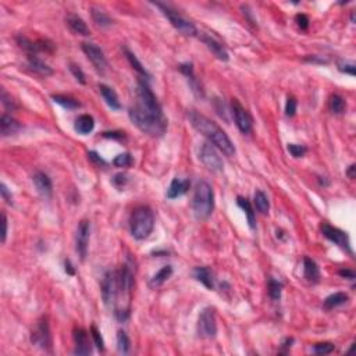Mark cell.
<instances>
[{
  "mask_svg": "<svg viewBox=\"0 0 356 356\" xmlns=\"http://www.w3.org/2000/svg\"><path fill=\"white\" fill-rule=\"evenodd\" d=\"M188 119L191 121L192 127L200 132L203 137L209 139V142L216 146L218 150H221L226 156L231 157L235 155V146L233 141L227 135L224 131L218 127L214 121H212L206 116L198 113L195 110H191L188 113Z\"/></svg>",
  "mask_w": 356,
  "mask_h": 356,
  "instance_id": "1",
  "label": "cell"
},
{
  "mask_svg": "<svg viewBox=\"0 0 356 356\" xmlns=\"http://www.w3.org/2000/svg\"><path fill=\"white\" fill-rule=\"evenodd\" d=\"M128 116L130 120L135 127H138L139 130L145 134H148L150 137H163L167 131V119L165 117H159L156 114H152L143 110L142 107H139L138 104L130 107L128 110Z\"/></svg>",
  "mask_w": 356,
  "mask_h": 356,
  "instance_id": "2",
  "label": "cell"
},
{
  "mask_svg": "<svg viewBox=\"0 0 356 356\" xmlns=\"http://www.w3.org/2000/svg\"><path fill=\"white\" fill-rule=\"evenodd\" d=\"M214 209V192L212 185L200 181L195 188L192 198V210L198 220H208Z\"/></svg>",
  "mask_w": 356,
  "mask_h": 356,
  "instance_id": "3",
  "label": "cell"
},
{
  "mask_svg": "<svg viewBox=\"0 0 356 356\" xmlns=\"http://www.w3.org/2000/svg\"><path fill=\"white\" fill-rule=\"evenodd\" d=\"M155 228V216L149 206L134 209L130 218V230L132 237L138 241L146 239Z\"/></svg>",
  "mask_w": 356,
  "mask_h": 356,
  "instance_id": "4",
  "label": "cell"
},
{
  "mask_svg": "<svg viewBox=\"0 0 356 356\" xmlns=\"http://www.w3.org/2000/svg\"><path fill=\"white\" fill-rule=\"evenodd\" d=\"M155 4H156L159 9L162 10L163 16L170 21V24L177 31H180L181 34L187 35V36H195V35L198 34V29H196V26L193 25V23H191L190 20H187L184 16H181L177 10H174L168 4L160 3V1H157Z\"/></svg>",
  "mask_w": 356,
  "mask_h": 356,
  "instance_id": "5",
  "label": "cell"
},
{
  "mask_svg": "<svg viewBox=\"0 0 356 356\" xmlns=\"http://www.w3.org/2000/svg\"><path fill=\"white\" fill-rule=\"evenodd\" d=\"M31 342L35 347L41 348L42 351L50 352L52 351V334H50V327L46 317H41L36 324L35 329L31 334Z\"/></svg>",
  "mask_w": 356,
  "mask_h": 356,
  "instance_id": "6",
  "label": "cell"
},
{
  "mask_svg": "<svg viewBox=\"0 0 356 356\" xmlns=\"http://www.w3.org/2000/svg\"><path fill=\"white\" fill-rule=\"evenodd\" d=\"M120 291V281H119V271L109 270L102 280V298L107 306L116 305Z\"/></svg>",
  "mask_w": 356,
  "mask_h": 356,
  "instance_id": "7",
  "label": "cell"
},
{
  "mask_svg": "<svg viewBox=\"0 0 356 356\" xmlns=\"http://www.w3.org/2000/svg\"><path fill=\"white\" fill-rule=\"evenodd\" d=\"M198 332L202 338L212 339L217 334V320L216 310L213 308H205L199 314L198 320Z\"/></svg>",
  "mask_w": 356,
  "mask_h": 356,
  "instance_id": "8",
  "label": "cell"
},
{
  "mask_svg": "<svg viewBox=\"0 0 356 356\" xmlns=\"http://www.w3.org/2000/svg\"><path fill=\"white\" fill-rule=\"evenodd\" d=\"M199 160L203 163V166L210 170V171H221L224 163H223V159L218 155L217 149L216 146H213L210 142H205L199 149Z\"/></svg>",
  "mask_w": 356,
  "mask_h": 356,
  "instance_id": "9",
  "label": "cell"
},
{
  "mask_svg": "<svg viewBox=\"0 0 356 356\" xmlns=\"http://www.w3.org/2000/svg\"><path fill=\"white\" fill-rule=\"evenodd\" d=\"M322 233L329 241L334 242L335 245H338L341 249L347 251L349 255H354L352 246H351V239H349L348 233L342 231V230H339L337 227H332L331 224H329V223H323Z\"/></svg>",
  "mask_w": 356,
  "mask_h": 356,
  "instance_id": "10",
  "label": "cell"
},
{
  "mask_svg": "<svg viewBox=\"0 0 356 356\" xmlns=\"http://www.w3.org/2000/svg\"><path fill=\"white\" fill-rule=\"evenodd\" d=\"M81 47H82V52L87 54L88 60L91 61L92 66L95 67L96 71L100 72V74H104L109 64H107L103 50L97 45L91 44V42H84Z\"/></svg>",
  "mask_w": 356,
  "mask_h": 356,
  "instance_id": "11",
  "label": "cell"
},
{
  "mask_svg": "<svg viewBox=\"0 0 356 356\" xmlns=\"http://www.w3.org/2000/svg\"><path fill=\"white\" fill-rule=\"evenodd\" d=\"M231 112H233V117H234V121L238 127V130L241 131L242 134H249L252 131L253 125L252 117L237 99H233V102H231Z\"/></svg>",
  "mask_w": 356,
  "mask_h": 356,
  "instance_id": "12",
  "label": "cell"
},
{
  "mask_svg": "<svg viewBox=\"0 0 356 356\" xmlns=\"http://www.w3.org/2000/svg\"><path fill=\"white\" fill-rule=\"evenodd\" d=\"M91 237V223L88 220H81L78 223L77 234H75V249L81 261H85L88 255V245Z\"/></svg>",
  "mask_w": 356,
  "mask_h": 356,
  "instance_id": "13",
  "label": "cell"
},
{
  "mask_svg": "<svg viewBox=\"0 0 356 356\" xmlns=\"http://www.w3.org/2000/svg\"><path fill=\"white\" fill-rule=\"evenodd\" d=\"M72 337H74V344H75V348H74L75 355L87 356L92 354V344L89 341V335L87 331L81 327H77V329H74Z\"/></svg>",
  "mask_w": 356,
  "mask_h": 356,
  "instance_id": "14",
  "label": "cell"
},
{
  "mask_svg": "<svg viewBox=\"0 0 356 356\" xmlns=\"http://www.w3.org/2000/svg\"><path fill=\"white\" fill-rule=\"evenodd\" d=\"M32 181H34L35 188L38 193L45 198V199H49L53 193V184L52 180L49 178V175L44 171H36L32 177Z\"/></svg>",
  "mask_w": 356,
  "mask_h": 356,
  "instance_id": "15",
  "label": "cell"
},
{
  "mask_svg": "<svg viewBox=\"0 0 356 356\" xmlns=\"http://www.w3.org/2000/svg\"><path fill=\"white\" fill-rule=\"evenodd\" d=\"M200 39H202L203 44L206 45V47H208L209 50L217 57L218 60L228 61L230 56H228V52H227V49L224 47V45L220 44L217 39H214V38L210 36V35H202Z\"/></svg>",
  "mask_w": 356,
  "mask_h": 356,
  "instance_id": "16",
  "label": "cell"
},
{
  "mask_svg": "<svg viewBox=\"0 0 356 356\" xmlns=\"http://www.w3.org/2000/svg\"><path fill=\"white\" fill-rule=\"evenodd\" d=\"M23 128L21 122L17 121L16 119H13L9 114H3L0 117V131L3 137H10L17 134L18 131Z\"/></svg>",
  "mask_w": 356,
  "mask_h": 356,
  "instance_id": "17",
  "label": "cell"
},
{
  "mask_svg": "<svg viewBox=\"0 0 356 356\" xmlns=\"http://www.w3.org/2000/svg\"><path fill=\"white\" fill-rule=\"evenodd\" d=\"M191 187V181L190 180H180V178H174L168 190H167V198L168 199H175L178 196H181L184 193H187Z\"/></svg>",
  "mask_w": 356,
  "mask_h": 356,
  "instance_id": "18",
  "label": "cell"
},
{
  "mask_svg": "<svg viewBox=\"0 0 356 356\" xmlns=\"http://www.w3.org/2000/svg\"><path fill=\"white\" fill-rule=\"evenodd\" d=\"M99 92H100V95L104 99V102H106V104L110 109H113V110H120L121 109V103L119 100V95L116 94V91H114L113 88H110L109 85H106V84H99Z\"/></svg>",
  "mask_w": 356,
  "mask_h": 356,
  "instance_id": "19",
  "label": "cell"
},
{
  "mask_svg": "<svg viewBox=\"0 0 356 356\" xmlns=\"http://www.w3.org/2000/svg\"><path fill=\"white\" fill-rule=\"evenodd\" d=\"M66 23H67L69 28L74 34L82 35V36H89L91 35V31L88 28L87 23L77 14H69L66 17Z\"/></svg>",
  "mask_w": 356,
  "mask_h": 356,
  "instance_id": "20",
  "label": "cell"
},
{
  "mask_svg": "<svg viewBox=\"0 0 356 356\" xmlns=\"http://www.w3.org/2000/svg\"><path fill=\"white\" fill-rule=\"evenodd\" d=\"M304 276L312 284H317L320 281V269L317 263L310 258L304 259Z\"/></svg>",
  "mask_w": 356,
  "mask_h": 356,
  "instance_id": "21",
  "label": "cell"
},
{
  "mask_svg": "<svg viewBox=\"0 0 356 356\" xmlns=\"http://www.w3.org/2000/svg\"><path fill=\"white\" fill-rule=\"evenodd\" d=\"M95 128V120L89 114H81L74 122V130L78 132L79 135H88Z\"/></svg>",
  "mask_w": 356,
  "mask_h": 356,
  "instance_id": "22",
  "label": "cell"
},
{
  "mask_svg": "<svg viewBox=\"0 0 356 356\" xmlns=\"http://www.w3.org/2000/svg\"><path fill=\"white\" fill-rule=\"evenodd\" d=\"M28 67L42 77H49L53 74V70L38 56H28Z\"/></svg>",
  "mask_w": 356,
  "mask_h": 356,
  "instance_id": "23",
  "label": "cell"
},
{
  "mask_svg": "<svg viewBox=\"0 0 356 356\" xmlns=\"http://www.w3.org/2000/svg\"><path fill=\"white\" fill-rule=\"evenodd\" d=\"M193 277L196 278L199 283H202L208 289L214 288V276H213V271L209 267H195Z\"/></svg>",
  "mask_w": 356,
  "mask_h": 356,
  "instance_id": "24",
  "label": "cell"
},
{
  "mask_svg": "<svg viewBox=\"0 0 356 356\" xmlns=\"http://www.w3.org/2000/svg\"><path fill=\"white\" fill-rule=\"evenodd\" d=\"M16 41H17L18 46H20L28 56H36L38 53L41 52V47H39L38 41L34 42V41H31L29 38H26L25 35L23 34L17 35V36H16Z\"/></svg>",
  "mask_w": 356,
  "mask_h": 356,
  "instance_id": "25",
  "label": "cell"
},
{
  "mask_svg": "<svg viewBox=\"0 0 356 356\" xmlns=\"http://www.w3.org/2000/svg\"><path fill=\"white\" fill-rule=\"evenodd\" d=\"M237 203L245 212L246 218H248V224L251 227V230H255L256 228V214H255V209H253L252 203L246 199V198H243V196H238L237 198Z\"/></svg>",
  "mask_w": 356,
  "mask_h": 356,
  "instance_id": "26",
  "label": "cell"
},
{
  "mask_svg": "<svg viewBox=\"0 0 356 356\" xmlns=\"http://www.w3.org/2000/svg\"><path fill=\"white\" fill-rule=\"evenodd\" d=\"M171 274H173V267H171L170 264H167L165 267H162V269L159 270L156 274L152 277V280H150V287H160L162 284H165L166 281L171 277Z\"/></svg>",
  "mask_w": 356,
  "mask_h": 356,
  "instance_id": "27",
  "label": "cell"
},
{
  "mask_svg": "<svg viewBox=\"0 0 356 356\" xmlns=\"http://www.w3.org/2000/svg\"><path fill=\"white\" fill-rule=\"evenodd\" d=\"M349 299V296L345 292H335V294H331L330 296H327L324 299V308L326 309H334L337 306L341 305H345Z\"/></svg>",
  "mask_w": 356,
  "mask_h": 356,
  "instance_id": "28",
  "label": "cell"
},
{
  "mask_svg": "<svg viewBox=\"0 0 356 356\" xmlns=\"http://www.w3.org/2000/svg\"><path fill=\"white\" fill-rule=\"evenodd\" d=\"M329 109L332 114H342L347 110V102L341 95H331L329 100Z\"/></svg>",
  "mask_w": 356,
  "mask_h": 356,
  "instance_id": "29",
  "label": "cell"
},
{
  "mask_svg": "<svg viewBox=\"0 0 356 356\" xmlns=\"http://www.w3.org/2000/svg\"><path fill=\"white\" fill-rule=\"evenodd\" d=\"M91 16H92V20L96 23V25L109 26L113 24V20L107 16V13L103 10L97 9V7H91Z\"/></svg>",
  "mask_w": 356,
  "mask_h": 356,
  "instance_id": "30",
  "label": "cell"
},
{
  "mask_svg": "<svg viewBox=\"0 0 356 356\" xmlns=\"http://www.w3.org/2000/svg\"><path fill=\"white\" fill-rule=\"evenodd\" d=\"M52 99L54 103L60 104L61 107L64 109H69V110H74V109H78L81 103H79L77 99L71 97L67 95H52Z\"/></svg>",
  "mask_w": 356,
  "mask_h": 356,
  "instance_id": "31",
  "label": "cell"
},
{
  "mask_svg": "<svg viewBox=\"0 0 356 356\" xmlns=\"http://www.w3.org/2000/svg\"><path fill=\"white\" fill-rule=\"evenodd\" d=\"M124 52H125V56H127V59H128V61H130V64L132 66V69H135V71L138 72L139 75L142 77L143 79H149L150 78V75H149V72L145 70V67L141 64V61L137 59V56L134 54L132 52H130L127 47L124 49Z\"/></svg>",
  "mask_w": 356,
  "mask_h": 356,
  "instance_id": "32",
  "label": "cell"
},
{
  "mask_svg": "<svg viewBox=\"0 0 356 356\" xmlns=\"http://www.w3.org/2000/svg\"><path fill=\"white\" fill-rule=\"evenodd\" d=\"M255 206L261 212V214H267L270 209V202L267 195L263 191L255 192Z\"/></svg>",
  "mask_w": 356,
  "mask_h": 356,
  "instance_id": "33",
  "label": "cell"
},
{
  "mask_svg": "<svg viewBox=\"0 0 356 356\" xmlns=\"http://www.w3.org/2000/svg\"><path fill=\"white\" fill-rule=\"evenodd\" d=\"M131 349V341L130 337L127 335L125 331L120 330L117 332V351L122 354V355H127Z\"/></svg>",
  "mask_w": 356,
  "mask_h": 356,
  "instance_id": "34",
  "label": "cell"
},
{
  "mask_svg": "<svg viewBox=\"0 0 356 356\" xmlns=\"http://www.w3.org/2000/svg\"><path fill=\"white\" fill-rule=\"evenodd\" d=\"M267 289H269V296L273 301H280L281 298V292H283V284L274 280V278H270L269 283H267Z\"/></svg>",
  "mask_w": 356,
  "mask_h": 356,
  "instance_id": "35",
  "label": "cell"
},
{
  "mask_svg": "<svg viewBox=\"0 0 356 356\" xmlns=\"http://www.w3.org/2000/svg\"><path fill=\"white\" fill-rule=\"evenodd\" d=\"M132 163H134V159L130 153H120V155L114 157L113 160V165L119 168H127V167L132 166Z\"/></svg>",
  "mask_w": 356,
  "mask_h": 356,
  "instance_id": "36",
  "label": "cell"
},
{
  "mask_svg": "<svg viewBox=\"0 0 356 356\" xmlns=\"http://www.w3.org/2000/svg\"><path fill=\"white\" fill-rule=\"evenodd\" d=\"M334 349H335V347L331 342H319L313 347L314 354H317V355H329Z\"/></svg>",
  "mask_w": 356,
  "mask_h": 356,
  "instance_id": "37",
  "label": "cell"
},
{
  "mask_svg": "<svg viewBox=\"0 0 356 356\" xmlns=\"http://www.w3.org/2000/svg\"><path fill=\"white\" fill-rule=\"evenodd\" d=\"M1 103H3V106H4L9 112H14V110L17 109V104L14 102V99H13L4 89H1Z\"/></svg>",
  "mask_w": 356,
  "mask_h": 356,
  "instance_id": "38",
  "label": "cell"
},
{
  "mask_svg": "<svg viewBox=\"0 0 356 356\" xmlns=\"http://www.w3.org/2000/svg\"><path fill=\"white\" fill-rule=\"evenodd\" d=\"M70 71H71V74L74 75V78L77 79L78 81L79 84H87V79H85V74H84V71L81 70V67L79 66H77V64H74V63H71L70 64Z\"/></svg>",
  "mask_w": 356,
  "mask_h": 356,
  "instance_id": "39",
  "label": "cell"
},
{
  "mask_svg": "<svg viewBox=\"0 0 356 356\" xmlns=\"http://www.w3.org/2000/svg\"><path fill=\"white\" fill-rule=\"evenodd\" d=\"M91 335H92V338H94V342H95L96 348H97L99 351H104L103 337L100 335V331L97 330L95 326L91 327Z\"/></svg>",
  "mask_w": 356,
  "mask_h": 356,
  "instance_id": "40",
  "label": "cell"
},
{
  "mask_svg": "<svg viewBox=\"0 0 356 356\" xmlns=\"http://www.w3.org/2000/svg\"><path fill=\"white\" fill-rule=\"evenodd\" d=\"M288 152L291 153V156L294 157H302L305 153L308 152V149L305 148L304 145H295V143H288Z\"/></svg>",
  "mask_w": 356,
  "mask_h": 356,
  "instance_id": "41",
  "label": "cell"
},
{
  "mask_svg": "<svg viewBox=\"0 0 356 356\" xmlns=\"http://www.w3.org/2000/svg\"><path fill=\"white\" fill-rule=\"evenodd\" d=\"M296 107H298V102L294 96H289L285 103V114L287 117H294L296 114Z\"/></svg>",
  "mask_w": 356,
  "mask_h": 356,
  "instance_id": "42",
  "label": "cell"
},
{
  "mask_svg": "<svg viewBox=\"0 0 356 356\" xmlns=\"http://www.w3.org/2000/svg\"><path fill=\"white\" fill-rule=\"evenodd\" d=\"M338 70L341 72H345V74H349V75H355L356 72V66L355 63H338Z\"/></svg>",
  "mask_w": 356,
  "mask_h": 356,
  "instance_id": "43",
  "label": "cell"
},
{
  "mask_svg": "<svg viewBox=\"0 0 356 356\" xmlns=\"http://www.w3.org/2000/svg\"><path fill=\"white\" fill-rule=\"evenodd\" d=\"M127 183H128V175L125 173H119L114 175L113 184L117 188H122Z\"/></svg>",
  "mask_w": 356,
  "mask_h": 356,
  "instance_id": "44",
  "label": "cell"
},
{
  "mask_svg": "<svg viewBox=\"0 0 356 356\" xmlns=\"http://www.w3.org/2000/svg\"><path fill=\"white\" fill-rule=\"evenodd\" d=\"M180 71L183 72L184 75L187 77V78H193L195 77V74H193V66H192V63H183V64H180Z\"/></svg>",
  "mask_w": 356,
  "mask_h": 356,
  "instance_id": "45",
  "label": "cell"
},
{
  "mask_svg": "<svg viewBox=\"0 0 356 356\" xmlns=\"http://www.w3.org/2000/svg\"><path fill=\"white\" fill-rule=\"evenodd\" d=\"M88 159H89V160H92V162H94V163H95V165H97V166H106V165H107L103 157L99 156V153H96L95 150H91V152H88Z\"/></svg>",
  "mask_w": 356,
  "mask_h": 356,
  "instance_id": "46",
  "label": "cell"
},
{
  "mask_svg": "<svg viewBox=\"0 0 356 356\" xmlns=\"http://www.w3.org/2000/svg\"><path fill=\"white\" fill-rule=\"evenodd\" d=\"M309 17L306 16V14H298L296 16V24H298V26L301 28V29H308L309 28Z\"/></svg>",
  "mask_w": 356,
  "mask_h": 356,
  "instance_id": "47",
  "label": "cell"
},
{
  "mask_svg": "<svg viewBox=\"0 0 356 356\" xmlns=\"http://www.w3.org/2000/svg\"><path fill=\"white\" fill-rule=\"evenodd\" d=\"M0 192H1L3 199L6 200V203L13 205V195H11V192L9 191V188L6 187V184H1V185H0Z\"/></svg>",
  "mask_w": 356,
  "mask_h": 356,
  "instance_id": "48",
  "label": "cell"
},
{
  "mask_svg": "<svg viewBox=\"0 0 356 356\" xmlns=\"http://www.w3.org/2000/svg\"><path fill=\"white\" fill-rule=\"evenodd\" d=\"M338 274L342 278H347V280H355V278H356L355 271H354V270H351V269H342V270H339Z\"/></svg>",
  "mask_w": 356,
  "mask_h": 356,
  "instance_id": "49",
  "label": "cell"
},
{
  "mask_svg": "<svg viewBox=\"0 0 356 356\" xmlns=\"http://www.w3.org/2000/svg\"><path fill=\"white\" fill-rule=\"evenodd\" d=\"M104 138H113V139H122L125 135L121 131H112V132H103Z\"/></svg>",
  "mask_w": 356,
  "mask_h": 356,
  "instance_id": "50",
  "label": "cell"
},
{
  "mask_svg": "<svg viewBox=\"0 0 356 356\" xmlns=\"http://www.w3.org/2000/svg\"><path fill=\"white\" fill-rule=\"evenodd\" d=\"M1 220H3V234H1V242H6V237H7V217L6 213H1Z\"/></svg>",
  "mask_w": 356,
  "mask_h": 356,
  "instance_id": "51",
  "label": "cell"
},
{
  "mask_svg": "<svg viewBox=\"0 0 356 356\" xmlns=\"http://www.w3.org/2000/svg\"><path fill=\"white\" fill-rule=\"evenodd\" d=\"M355 170H356V166L355 165H351L349 167H348V170H347L348 178H351V180H355V177H356Z\"/></svg>",
  "mask_w": 356,
  "mask_h": 356,
  "instance_id": "52",
  "label": "cell"
},
{
  "mask_svg": "<svg viewBox=\"0 0 356 356\" xmlns=\"http://www.w3.org/2000/svg\"><path fill=\"white\" fill-rule=\"evenodd\" d=\"M306 61H310V63H319V64H327L329 61L324 60V59H317L316 56H312V57H305Z\"/></svg>",
  "mask_w": 356,
  "mask_h": 356,
  "instance_id": "53",
  "label": "cell"
},
{
  "mask_svg": "<svg viewBox=\"0 0 356 356\" xmlns=\"http://www.w3.org/2000/svg\"><path fill=\"white\" fill-rule=\"evenodd\" d=\"M66 273L70 274V276H74L75 274V269H74V266L71 264L70 261H66Z\"/></svg>",
  "mask_w": 356,
  "mask_h": 356,
  "instance_id": "54",
  "label": "cell"
}]
</instances>
